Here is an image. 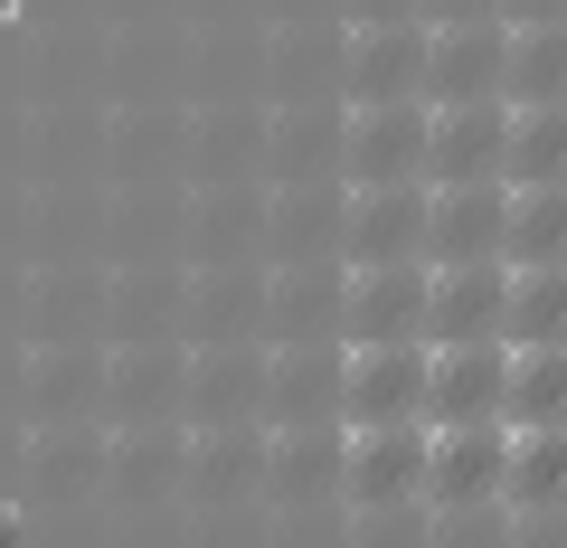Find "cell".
<instances>
[{
    "label": "cell",
    "mask_w": 567,
    "mask_h": 548,
    "mask_svg": "<svg viewBox=\"0 0 567 548\" xmlns=\"http://www.w3.org/2000/svg\"><path fill=\"white\" fill-rule=\"evenodd\" d=\"M502 426H567V341H529L502 360Z\"/></svg>",
    "instance_id": "7"
},
{
    "label": "cell",
    "mask_w": 567,
    "mask_h": 548,
    "mask_svg": "<svg viewBox=\"0 0 567 548\" xmlns=\"http://www.w3.org/2000/svg\"><path fill=\"white\" fill-rule=\"evenodd\" d=\"M502 218L511 189L502 180H454L425 199V256L435 265H502Z\"/></svg>",
    "instance_id": "2"
},
{
    "label": "cell",
    "mask_w": 567,
    "mask_h": 548,
    "mask_svg": "<svg viewBox=\"0 0 567 548\" xmlns=\"http://www.w3.org/2000/svg\"><path fill=\"white\" fill-rule=\"evenodd\" d=\"M0 10H10V0H0Z\"/></svg>",
    "instance_id": "18"
},
{
    "label": "cell",
    "mask_w": 567,
    "mask_h": 548,
    "mask_svg": "<svg viewBox=\"0 0 567 548\" xmlns=\"http://www.w3.org/2000/svg\"><path fill=\"white\" fill-rule=\"evenodd\" d=\"M416 162H425V114H379V104H369V114H360V180L369 189L406 180Z\"/></svg>",
    "instance_id": "16"
},
{
    "label": "cell",
    "mask_w": 567,
    "mask_h": 548,
    "mask_svg": "<svg viewBox=\"0 0 567 548\" xmlns=\"http://www.w3.org/2000/svg\"><path fill=\"white\" fill-rule=\"evenodd\" d=\"M350 331L360 341H416L425 331V265H360V285H350Z\"/></svg>",
    "instance_id": "8"
},
{
    "label": "cell",
    "mask_w": 567,
    "mask_h": 548,
    "mask_svg": "<svg viewBox=\"0 0 567 548\" xmlns=\"http://www.w3.org/2000/svg\"><path fill=\"white\" fill-rule=\"evenodd\" d=\"M502 104H567V20H529L502 48Z\"/></svg>",
    "instance_id": "11"
},
{
    "label": "cell",
    "mask_w": 567,
    "mask_h": 548,
    "mask_svg": "<svg viewBox=\"0 0 567 548\" xmlns=\"http://www.w3.org/2000/svg\"><path fill=\"white\" fill-rule=\"evenodd\" d=\"M502 133H511V104L483 95V104H435L425 114V170L435 189L454 180H502Z\"/></svg>",
    "instance_id": "3"
},
{
    "label": "cell",
    "mask_w": 567,
    "mask_h": 548,
    "mask_svg": "<svg viewBox=\"0 0 567 548\" xmlns=\"http://www.w3.org/2000/svg\"><path fill=\"white\" fill-rule=\"evenodd\" d=\"M539 180H567V104H511L502 189H539Z\"/></svg>",
    "instance_id": "12"
},
{
    "label": "cell",
    "mask_w": 567,
    "mask_h": 548,
    "mask_svg": "<svg viewBox=\"0 0 567 548\" xmlns=\"http://www.w3.org/2000/svg\"><path fill=\"white\" fill-rule=\"evenodd\" d=\"M502 445L511 435L502 426H425V483L416 492H435V502H492L502 492Z\"/></svg>",
    "instance_id": "6"
},
{
    "label": "cell",
    "mask_w": 567,
    "mask_h": 548,
    "mask_svg": "<svg viewBox=\"0 0 567 548\" xmlns=\"http://www.w3.org/2000/svg\"><path fill=\"white\" fill-rule=\"evenodd\" d=\"M567 341V265H511L502 285V350Z\"/></svg>",
    "instance_id": "13"
},
{
    "label": "cell",
    "mask_w": 567,
    "mask_h": 548,
    "mask_svg": "<svg viewBox=\"0 0 567 548\" xmlns=\"http://www.w3.org/2000/svg\"><path fill=\"white\" fill-rule=\"evenodd\" d=\"M502 285H511V265H435L425 275V350H445V341H502Z\"/></svg>",
    "instance_id": "4"
},
{
    "label": "cell",
    "mask_w": 567,
    "mask_h": 548,
    "mask_svg": "<svg viewBox=\"0 0 567 548\" xmlns=\"http://www.w3.org/2000/svg\"><path fill=\"white\" fill-rule=\"evenodd\" d=\"M350 426H416L425 397V341H360L350 350Z\"/></svg>",
    "instance_id": "5"
},
{
    "label": "cell",
    "mask_w": 567,
    "mask_h": 548,
    "mask_svg": "<svg viewBox=\"0 0 567 548\" xmlns=\"http://www.w3.org/2000/svg\"><path fill=\"white\" fill-rule=\"evenodd\" d=\"M502 265H567V180L511 189V218H502Z\"/></svg>",
    "instance_id": "15"
},
{
    "label": "cell",
    "mask_w": 567,
    "mask_h": 548,
    "mask_svg": "<svg viewBox=\"0 0 567 548\" xmlns=\"http://www.w3.org/2000/svg\"><path fill=\"white\" fill-rule=\"evenodd\" d=\"M0 548H20V510H0Z\"/></svg>",
    "instance_id": "17"
},
{
    "label": "cell",
    "mask_w": 567,
    "mask_h": 548,
    "mask_svg": "<svg viewBox=\"0 0 567 548\" xmlns=\"http://www.w3.org/2000/svg\"><path fill=\"white\" fill-rule=\"evenodd\" d=\"M502 48H511V29H473V39H435L425 48V76H435V104H483V95H502Z\"/></svg>",
    "instance_id": "14"
},
{
    "label": "cell",
    "mask_w": 567,
    "mask_h": 548,
    "mask_svg": "<svg viewBox=\"0 0 567 548\" xmlns=\"http://www.w3.org/2000/svg\"><path fill=\"white\" fill-rule=\"evenodd\" d=\"M511 435V426H502ZM502 502L520 510H567V426H520L502 445Z\"/></svg>",
    "instance_id": "10"
},
{
    "label": "cell",
    "mask_w": 567,
    "mask_h": 548,
    "mask_svg": "<svg viewBox=\"0 0 567 548\" xmlns=\"http://www.w3.org/2000/svg\"><path fill=\"white\" fill-rule=\"evenodd\" d=\"M502 341H445L425 350V397L416 426H502Z\"/></svg>",
    "instance_id": "1"
},
{
    "label": "cell",
    "mask_w": 567,
    "mask_h": 548,
    "mask_svg": "<svg viewBox=\"0 0 567 548\" xmlns=\"http://www.w3.org/2000/svg\"><path fill=\"white\" fill-rule=\"evenodd\" d=\"M425 483V426H350V492L398 502Z\"/></svg>",
    "instance_id": "9"
}]
</instances>
